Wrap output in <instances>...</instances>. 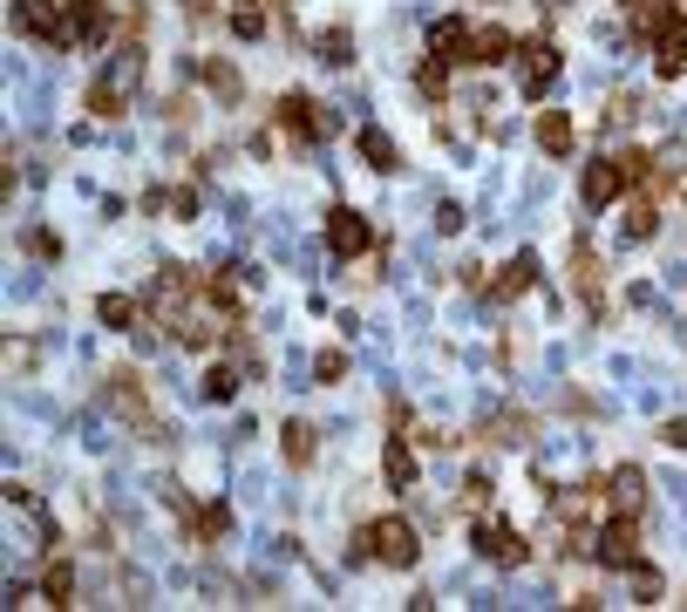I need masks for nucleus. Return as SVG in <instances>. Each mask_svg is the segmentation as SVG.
<instances>
[{"mask_svg":"<svg viewBox=\"0 0 687 612\" xmlns=\"http://www.w3.org/2000/svg\"><path fill=\"white\" fill-rule=\"evenodd\" d=\"M354 545L368 551V558H382V565H395V571H409L416 551H422V538H416V524H409V517H375Z\"/></svg>","mask_w":687,"mask_h":612,"instance_id":"1","label":"nucleus"},{"mask_svg":"<svg viewBox=\"0 0 687 612\" xmlns=\"http://www.w3.org/2000/svg\"><path fill=\"white\" fill-rule=\"evenodd\" d=\"M592 558H599L605 571H626V565L640 558V517H626V511L605 517V530L592 538Z\"/></svg>","mask_w":687,"mask_h":612,"instance_id":"2","label":"nucleus"},{"mask_svg":"<svg viewBox=\"0 0 687 612\" xmlns=\"http://www.w3.org/2000/svg\"><path fill=\"white\" fill-rule=\"evenodd\" d=\"M470 545H476V558H491V565H524V551H532L504 517H476L470 524Z\"/></svg>","mask_w":687,"mask_h":612,"instance_id":"3","label":"nucleus"},{"mask_svg":"<svg viewBox=\"0 0 687 612\" xmlns=\"http://www.w3.org/2000/svg\"><path fill=\"white\" fill-rule=\"evenodd\" d=\"M328 245H334L341 259H361V253H368V245H375V225L361 218L354 204H334V212H328Z\"/></svg>","mask_w":687,"mask_h":612,"instance_id":"4","label":"nucleus"},{"mask_svg":"<svg viewBox=\"0 0 687 612\" xmlns=\"http://www.w3.org/2000/svg\"><path fill=\"white\" fill-rule=\"evenodd\" d=\"M551 82H558V49H551V41H524V49H517V89L524 96H545Z\"/></svg>","mask_w":687,"mask_h":612,"instance_id":"5","label":"nucleus"},{"mask_svg":"<svg viewBox=\"0 0 687 612\" xmlns=\"http://www.w3.org/2000/svg\"><path fill=\"white\" fill-rule=\"evenodd\" d=\"M626 191V171H620V157H592L586 163V178H579V197L592 204V212H605V204H613Z\"/></svg>","mask_w":687,"mask_h":612,"instance_id":"6","label":"nucleus"},{"mask_svg":"<svg viewBox=\"0 0 687 612\" xmlns=\"http://www.w3.org/2000/svg\"><path fill=\"white\" fill-rule=\"evenodd\" d=\"M279 130H287V137H307V143H313V137H328V130H334V116L320 109L313 96H287V103H279Z\"/></svg>","mask_w":687,"mask_h":612,"instance_id":"7","label":"nucleus"},{"mask_svg":"<svg viewBox=\"0 0 687 612\" xmlns=\"http://www.w3.org/2000/svg\"><path fill=\"white\" fill-rule=\"evenodd\" d=\"M68 28H75V49L109 41V0H68Z\"/></svg>","mask_w":687,"mask_h":612,"instance_id":"8","label":"nucleus"},{"mask_svg":"<svg viewBox=\"0 0 687 612\" xmlns=\"http://www.w3.org/2000/svg\"><path fill=\"white\" fill-rule=\"evenodd\" d=\"M572 293L586 300V313H605V279H599V259L586 245H572Z\"/></svg>","mask_w":687,"mask_h":612,"instance_id":"9","label":"nucleus"},{"mask_svg":"<svg viewBox=\"0 0 687 612\" xmlns=\"http://www.w3.org/2000/svg\"><path fill=\"white\" fill-rule=\"evenodd\" d=\"M640 504H646V476H640L633 463L605 476V511H626V517H640Z\"/></svg>","mask_w":687,"mask_h":612,"instance_id":"10","label":"nucleus"},{"mask_svg":"<svg viewBox=\"0 0 687 612\" xmlns=\"http://www.w3.org/2000/svg\"><path fill=\"white\" fill-rule=\"evenodd\" d=\"M654 68H661V82H680L687 75V14L654 41Z\"/></svg>","mask_w":687,"mask_h":612,"instance_id":"11","label":"nucleus"},{"mask_svg":"<svg viewBox=\"0 0 687 612\" xmlns=\"http://www.w3.org/2000/svg\"><path fill=\"white\" fill-rule=\"evenodd\" d=\"M354 150L368 157V171H382V178H395V171H401L395 137H388V130H375V122H368V130H354Z\"/></svg>","mask_w":687,"mask_h":612,"instance_id":"12","label":"nucleus"},{"mask_svg":"<svg viewBox=\"0 0 687 612\" xmlns=\"http://www.w3.org/2000/svg\"><path fill=\"white\" fill-rule=\"evenodd\" d=\"M504 55H517V41H511L504 28H470V55H463V62H476V68H497Z\"/></svg>","mask_w":687,"mask_h":612,"instance_id":"13","label":"nucleus"},{"mask_svg":"<svg viewBox=\"0 0 687 612\" xmlns=\"http://www.w3.org/2000/svg\"><path fill=\"white\" fill-rule=\"evenodd\" d=\"M382 476H388V490H409V483H416V449H409V436H388Z\"/></svg>","mask_w":687,"mask_h":612,"instance_id":"14","label":"nucleus"},{"mask_svg":"<svg viewBox=\"0 0 687 612\" xmlns=\"http://www.w3.org/2000/svg\"><path fill=\"white\" fill-rule=\"evenodd\" d=\"M429 49H436L442 62H463V55H470V21H463V14L436 21V28H429Z\"/></svg>","mask_w":687,"mask_h":612,"instance_id":"15","label":"nucleus"},{"mask_svg":"<svg viewBox=\"0 0 687 612\" xmlns=\"http://www.w3.org/2000/svg\"><path fill=\"white\" fill-rule=\"evenodd\" d=\"M538 150L545 157H572V116H565V109H545L538 116Z\"/></svg>","mask_w":687,"mask_h":612,"instance_id":"16","label":"nucleus"},{"mask_svg":"<svg viewBox=\"0 0 687 612\" xmlns=\"http://www.w3.org/2000/svg\"><path fill=\"white\" fill-rule=\"evenodd\" d=\"M532 279H538V259H532V253H517V259L504 266V279L491 286V300H517V293H532Z\"/></svg>","mask_w":687,"mask_h":612,"instance_id":"17","label":"nucleus"},{"mask_svg":"<svg viewBox=\"0 0 687 612\" xmlns=\"http://www.w3.org/2000/svg\"><path fill=\"white\" fill-rule=\"evenodd\" d=\"M124 89H130V68H116V75H103L96 89H89V109L96 116H124Z\"/></svg>","mask_w":687,"mask_h":612,"instance_id":"18","label":"nucleus"},{"mask_svg":"<svg viewBox=\"0 0 687 612\" xmlns=\"http://www.w3.org/2000/svg\"><path fill=\"white\" fill-rule=\"evenodd\" d=\"M654 225H661V212H654V191L626 197V218H620V232H626V238H654Z\"/></svg>","mask_w":687,"mask_h":612,"instance_id":"19","label":"nucleus"},{"mask_svg":"<svg viewBox=\"0 0 687 612\" xmlns=\"http://www.w3.org/2000/svg\"><path fill=\"white\" fill-rule=\"evenodd\" d=\"M42 599H49V605H75V565H68V558H55V565L42 571Z\"/></svg>","mask_w":687,"mask_h":612,"instance_id":"20","label":"nucleus"},{"mask_svg":"<svg viewBox=\"0 0 687 612\" xmlns=\"http://www.w3.org/2000/svg\"><path fill=\"white\" fill-rule=\"evenodd\" d=\"M416 89H422L429 103H442V96H450V62H442V55H429V62L416 68Z\"/></svg>","mask_w":687,"mask_h":612,"instance_id":"21","label":"nucleus"},{"mask_svg":"<svg viewBox=\"0 0 687 612\" xmlns=\"http://www.w3.org/2000/svg\"><path fill=\"white\" fill-rule=\"evenodd\" d=\"M320 62H328V68H347V62H354V34H347V28H328V34H320Z\"/></svg>","mask_w":687,"mask_h":612,"instance_id":"22","label":"nucleus"},{"mask_svg":"<svg viewBox=\"0 0 687 612\" xmlns=\"http://www.w3.org/2000/svg\"><path fill=\"white\" fill-rule=\"evenodd\" d=\"M313 449H320V442H313V429H307V422H287V463H293V470H307V463H313Z\"/></svg>","mask_w":687,"mask_h":612,"instance_id":"23","label":"nucleus"},{"mask_svg":"<svg viewBox=\"0 0 687 612\" xmlns=\"http://www.w3.org/2000/svg\"><path fill=\"white\" fill-rule=\"evenodd\" d=\"M626 579H633V592H640V599H661V592H667V579H661V571L646 565V558H633V565H626Z\"/></svg>","mask_w":687,"mask_h":612,"instance_id":"24","label":"nucleus"},{"mask_svg":"<svg viewBox=\"0 0 687 612\" xmlns=\"http://www.w3.org/2000/svg\"><path fill=\"white\" fill-rule=\"evenodd\" d=\"M232 395H238V367H232V361H218L212 375H205V401H232Z\"/></svg>","mask_w":687,"mask_h":612,"instance_id":"25","label":"nucleus"},{"mask_svg":"<svg viewBox=\"0 0 687 612\" xmlns=\"http://www.w3.org/2000/svg\"><path fill=\"white\" fill-rule=\"evenodd\" d=\"M96 313H103V320H109V326H130V320H137V307H130V300H124V293H109V300H103V307H96Z\"/></svg>","mask_w":687,"mask_h":612,"instance_id":"26","label":"nucleus"},{"mask_svg":"<svg viewBox=\"0 0 687 612\" xmlns=\"http://www.w3.org/2000/svg\"><path fill=\"white\" fill-rule=\"evenodd\" d=\"M232 34H246V41H259V34H266V14H259V8H238V14H232Z\"/></svg>","mask_w":687,"mask_h":612,"instance_id":"27","label":"nucleus"},{"mask_svg":"<svg viewBox=\"0 0 687 612\" xmlns=\"http://www.w3.org/2000/svg\"><path fill=\"white\" fill-rule=\"evenodd\" d=\"M205 82H212V89H218V96H225V103H232V96H238V75H232V68H225V62H205Z\"/></svg>","mask_w":687,"mask_h":612,"instance_id":"28","label":"nucleus"},{"mask_svg":"<svg viewBox=\"0 0 687 612\" xmlns=\"http://www.w3.org/2000/svg\"><path fill=\"white\" fill-rule=\"evenodd\" d=\"M313 375H320V382H341V375H347V354H320Z\"/></svg>","mask_w":687,"mask_h":612,"instance_id":"29","label":"nucleus"}]
</instances>
